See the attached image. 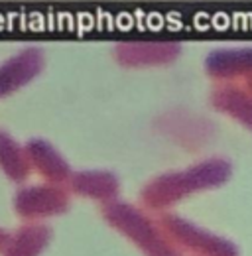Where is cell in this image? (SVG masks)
Here are the masks:
<instances>
[{"instance_id":"6da1fadb","label":"cell","mask_w":252,"mask_h":256,"mask_svg":"<svg viewBox=\"0 0 252 256\" xmlns=\"http://www.w3.org/2000/svg\"><path fill=\"white\" fill-rule=\"evenodd\" d=\"M230 166L220 158H209L184 170L156 176L140 190V201L146 209L162 211L189 193L213 188L228 176Z\"/></svg>"},{"instance_id":"7a4b0ae2","label":"cell","mask_w":252,"mask_h":256,"mask_svg":"<svg viewBox=\"0 0 252 256\" xmlns=\"http://www.w3.org/2000/svg\"><path fill=\"white\" fill-rule=\"evenodd\" d=\"M100 215L120 234L130 238L146 256H184L182 248L172 240L158 219H152L146 209L124 201L112 199L100 205Z\"/></svg>"},{"instance_id":"3957f363","label":"cell","mask_w":252,"mask_h":256,"mask_svg":"<svg viewBox=\"0 0 252 256\" xmlns=\"http://www.w3.org/2000/svg\"><path fill=\"white\" fill-rule=\"evenodd\" d=\"M71 203V190L62 184H24L14 193L12 207L26 221H42L63 213Z\"/></svg>"},{"instance_id":"277c9868","label":"cell","mask_w":252,"mask_h":256,"mask_svg":"<svg viewBox=\"0 0 252 256\" xmlns=\"http://www.w3.org/2000/svg\"><path fill=\"white\" fill-rule=\"evenodd\" d=\"M46 65V54L40 46H24L0 64V96L12 95L14 91L36 79Z\"/></svg>"},{"instance_id":"5b68a950","label":"cell","mask_w":252,"mask_h":256,"mask_svg":"<svg viewBox=\"0 0 252 256\" xmlns=\"http://www.w3.org/2000/svg\"><path fill=\"white\" fill-rule=\"evenodd\" d=\"M158 221L178 246L207 256H222L226 252V246L220 238L176 213H162Z\"/></svg>"},{"instance_id":"8992f818","label":"cell","mask_w":252,"mask_h":256,"mask_svg":"<svg viewBox=\"0 0 252 256\" xmlns=\"http://www.w3.org/2000/svg\"><path fill=\"white\" fill-rule=\"evenodd\" d=\"M24 148H26L32 170L44 182L62 184V186L69 184V180L73 176V170H71L69 162L65 160V156L50 140H46L42 136H32L26 140Z\"/></svg>"},{"instance_id":"52a82bcc","label":"cell","mask_w":252,"mask_h":256,"mask_svg":"<svg viewBox=\"0 0 252 256\" xmlns=\"http://www.w3.org/2000/svg\"><path fill=\"white\" fill-rule=\"evenodd\" d=\"M182 52L176 42H118L112 48L114 60L124 67H148L174 62Z\"/></svg>"},{"instance_id":"ba28073f","label":"cell","mask_w":252,"mask_h":256,"mask_svg":"<svg viewBox=\"0 0 252 256\" xmlns=\"http://www.w3.org/2000/svg\"><path fill=\"white\" fill-rule=\"evenodd\" d=\"M69 190L77 195L96 199L100 203H108L118 197L120 192V180L114 172L102 170V168H87L73 172L69 180Z\"/></svg>"},{"instance_id":"9c48e42d","label":"cell","mask_w":252,"mask_h":256,"mask_svg":"<svg viewBox=\"0 0 252 256\" xmlns=\"http://www.w3.org/2000/svg\"><path fill=\"white\" fill-rule=\"evenodd\" d=\"M52 238V226L44 221H26L20 224L2 250V256H40Z\"/></svg>"},{"instance_id":"30bf717a","label":"cell","mask_w":252,"mask_h":256,"mask_svg":"<svg viewBox=\"0 0 252 256\" xmlns=\"http://www.w3.org/2000/svg\"><path fill=\"white\" fill-rule=\"evenodd\" d=\"M0 170L8 180L16 184L26 182L32 172L24 144H20L10 132L2 128H0Z\"/></svg>"},{"instance_id":"8fae6325","label":"cell","mask_w":252,"mask_h":256,"mask_svg":"<svg viewBox=\"0 0 252 256\" xmlns=\"http://www.w3.org/2000/svg\"><path fill=\"white\" fill-rule=\"evenodd\" d=\"M205 67L209 75L219 79H230L242 73H252V48L211 52L205 60Z\"/></svg>"},{"instance_id":"7c38bea8","label":"cell","mask_w":252,"mask_h":256,"mask_svg":"<svg viewBox=\"0 0 252 256\" xmlns=\"http://www.w3.org/2000/svg\"><path fill=\"white\" fill-rule=\"evenodd\" d=\"M213 104L232 114L234 118L246 122L248 126H252V93H244L240 89H236L234 85H224V87H219L215 89L213 93Z\"/></svg>"},{"instance_id":"4fadbf2b","label":"cell","mask_w":252,"mask_h":256,"mask_svg":"<svg viewBox=\"0 0 252 256\" xmlns=\"http://www.w3.org/2000/svg\"><path fill=\"white\" fill-rule=\"evenodd\" d=\"M8 238H10V230H6V228L0 226V254H2V250H4V246H6V242H8Z\"/></svg>"}]
</instances>
